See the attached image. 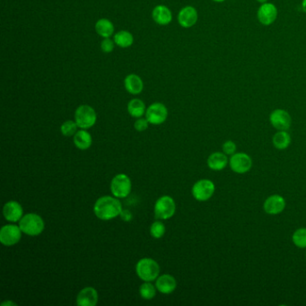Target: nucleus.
<instances>
[{"label": "nucleus", "mask_w": 306, "mask_h": 306, "mask_svg": "<svg viewBox=\"0 0 306 306\" xmlns=\"http://www.w3.org/2000/svg\"><path fill=\"white\" fill-rule=\"evenodd\" d=\"M94 214L99 219H112L121 215L122 211V203L120 200L110 196H104L97 200L94 204Z\"/></svg>", "instance_id": "obj_1"}, {"label": "nucleus", "mask_w": 306, "mask_h": 306, "mask_svg": "<svg viewBox=\"0 0 306 306\" xmlns=\"http://www.w3.org/2000/svg\"><path fill=\"white\" fill-rule=\"evenodd\" d=\"M44 219L33 213L25 215L19 221L20 229L27 236H39L44 232Z\"/></svg>", "instance_id": "obj_2"}, {"label": "nucleus", "mask_w": 306, "mask_h": 306, "mask_svg": "<svg viewBox=\"0 0 306 306\" xmlns=\"http://www.w3.org/2000/svg\"><path fill=\"white\" fill-rule=\"evenodd\" d=\"M136 272L138 278L143 281L152 282L158 278L160 273V267L156 260L149 258H145L140 259L137 263Z\"/></svg>", "instance_id": "obj_3"}, {"label": "nucleus", "mask_w": 306, "mask_h": 306, "mask_svg": "<svg viewBox=\"0 0 306 306\" xmlns=\"http://www.w3.org/2000/svg\"><path fill=\"white\" fill-rule=\"evenodd\" d=\"M97 115L93 107L84 104L79 106L75 112V122L82 130L90 129L95 124Z\"/></svg>", "instance_id": "obj_4"}, {"label": "nucleus", "mask_w": 306, "mask_h": 306, "mask_svg": "<svg viewBox=\"0 0 306 306\" xmlns=\"http://www.w3.org/2000/svg\"><path fill=\"white\" fill-rule=\"evenodd\" d=\"M176 205L172 197H161L155 205V216L157 219H169L174 215Z\"/></svg>", "instance_id": "obj_5"}, {"label": "nucleus", "mask_w": 306, "mask_h": 306, "mask_svg": "<svg viewBox=\"0 0 306 306\" xmlns=\"http://www.w3.org/2000/svg\"><path fill=\"white\" fill-rule=\"evenodd\" d=\"M215 190L216 187L214 182L208 179H203L197 181L196 183L193 185L192 193L194 199L198 201H207L211 199Z\"/></svg>", "instance_id": "obj_6"}, {"label": "nucleus", "mask_w": 306, "mask_h": 306, "mask_svg": "<svg viewBox=\"0 0 306 306\" xmlns=\"http://www.w3.org/2000/svg\"><path fill=\"white\" fill-rule=\"evenodd\" d=\"M110 190L116 198H126L131 192V181L126 174L121 173L114 177L110 182Z\"/></svg>", "instance_id": "obj_7"}, {"label": "nucleus", "mask_w": 306, "mask_h": 306, "mask_svg": "<svg viewBox=\"0 0 306 306\" xmlns=\"http://www.w3.org/2000/svg\"><path fill=\"white\" fill-rule=\"evenodd\" d=\"M168 110L161 102H154L145 111V119L153 125H160L166 121Z\"/></svg>", "instance_id": "obj_8"}, {"label": "nucleus", "mask_w": 306, "mask_h": 306, "mask_svg": "<svg viewBox=\"0 0 306 306\" xmlns=\"http://www.w3.org/2000/svg\"><path fill=\"white\" fill-rule=\"evenodd\" d=\"M229 165L234 173L244 174L251 170L252 160L247 154L236 153L231 156V158L229 160Z\"/></svg>", "instance_id": "obj_9"}, {"label": "nucleus", "mask_w": 306, "mask_h": 306, "mask_svg": "<svg viewBox=\"0 0 306 306\" xmlns=\"http://www.w3.org/2000/svg\"><path fill=\"white\" fill-rule=\"evenodd\" d=\"M22 230L15 224H7L0 230V242L5 246H12L17 244L22 237Z\"/></svg>", "instance_id": "obj_10"}, {"label": "nucleus", "mask_w": 306, "mask_h": 306, "mask_svg": "<svg viewBox=\"0 0 306 306\" xmlns=\"http://www.w3.org/2000/svg\"><path fill=\"white\" fill-rule=\"evenodd\" d=\"M278 15L279 11L275 5L267 2L260 5L257 12V18L262 25L269 26L275 23L278 18Z\"/></svg>", "instance_id": "obj_11"}, {"label": "nucleus", "mask_w": 306, "mask_h": 306, "mask_svg": "<svg viewBox=\"0 0 306 306\" xmlns=\"http://www.w3.org/2000/svg\"><path fill=\"white\" fill-rule=\"evenodd\" d=\"M270 122L278 130H287L290 128L292 118L287 110L276 109L270 115Z\"/></svg>", "instance_id": "obj_12"}, {"label": "nucleus", "mask_w": 306, "mask_h": 306, "mask_svg": "<svg viewBox=\"0 0 306 306\" xmlns=\"http://www.w3.org/2000/svg\"><path fill=\"white\" fill-rule=\"evenodd\" d=\"M285 208H286V200L282 196L278 194L267 197L263 204L264 211L267 213V215H271V216H276L282 213Z\"/></svg>", "instance_id": "obj_13"}, {"label": "nucleus", "mask_w": 306, "mask_h": 306, "mask_svg": "<svg viewBox=\"0 0 306 306\" xmlns=\"http://www.w3.org/2000/svg\"><path fill=\"white\" fill-rule=\"evenodd\" d=\"M178 23L181 27L190 28L194 26L199 19V14L193 6H186L181 8L177 16Z\"/></svg>", "instance_id": "obj_14"}, {"label": "nucleus", "mask_w": 306, "mask_h": 306, "mask_svg": "<svg viewBox=\"0 0 306 306\" xmlns=\"http://www.w3.org/2000/svg\"><path fill=\"white\" fill-rule=\"evenodd\" d=\"M98 302V293L94 287H86L76 296V304L79 306H95Z\"/></svg>", "instance_id": "obj_15"}, {"label": "nucleus", "mask_w": 306, "mask_h": 306, "mask_svg": "<svg viewBox=\"0 0 306 306\" xmlns=\"http://www.w3.org/2000/svg\"><path fill=\"white\" fill-rule=\"evenodd\" d=\"M152 17L156 24L165 26L171 24L173 20V13L165 5H158L152 11Z\"/></svg>", "instance_id": "obj_16"}, {"label": "nucleus", "mask_w": 306, "mask_h": 306, "mask_svg": "<svg viewBox=\"0 0 306 306\" xmlns=\"http://www.w3.org/2000/svg\"><path fill=\"white\" fill-rule=\"evenodd\" d=\"M23 214L24 210L22 206L16 201H9L5 204L3 208V215L5 218L9 222L16 223L17 221H20L23 217Z\"/></svg>", "instance_id": "obj_17"}, {"label": "nucleus", "mask_w": 306, "mask_h": 306, "mask_svg": "<svg viewBox=\"0 0 306 306\" xmlns=\"http://www.w3.org/2000/svg\"><path fill=\"white\" fill-rule=\"evenodd\" d=\"M124 87L128 93L137 95L140 94L144 89V83L139 75L130 74L124 79Z\"/></svg>", "instance_id": "obj_18"}, {"label": "nucleus", "mask_w": 306, "mask_h": 306, "mask_svg": "<svg viewBox=\"0 0 306 306\" xmlns=\"http://www.w3.org/2000/svg\"><path fill=\"white\" fill-rule=\"evenodd\" d=\"M176 287V280L173 276L168 275V274L159 277L156 283L157 290L162 294H172L173 291L175 290Z\"/></svg>", "instance_id": "obj_19"}, {"label": "nucleus", "mask_w": 306, "mask_h": 306, "mask_svg": "<svg viewBox=\"0 0 306 306\" xmlns=\"http://www.w3.org/2000/svg\"><path fill=\"white\" fill-rule=\"evenodd\" d=\"M227 156L223 152H215L208 158V166L213 171H222L228 165Z\"/></svg>", "instance_id": "obj_20"}, {"label": "nucleus", "mask_w": 306, "mask_h": 306, "mask_svg": "<svg viewBox=\"0 0 306 306\" xmlns=\"http://www.w3.org/2000/svg\"><path fill=\"white\" fill-rule=\"evenodd\" d=\"M95 31L102 38H110L114 34V24L110 20L101 18L95 24Z\"/></svg>", "instance_id": "obj_21"}, {"label": "nucleus", "mask_w": 306, "mask_h": 306, "mask_svg": "<svg viewBox=\"0 0 306 306\" xmlns=\"http://www.w3.org/2000/svg\"><path fill=\"white\" fill-rule=\"evenodd\" d=\"M114 43L118 47L126 49L129 48L133 44L134 37L132 33L130 31L122 30L119 31L114 34Z\"/></svg>", "instance_id": "obj_22"}, {"label": "nucleus", "mask_w": 306, "mask_h": 306, "mask_svg": "<svg viewBox=\"0 0 306 306\" xmlns=\"http://www.w3.org/2000/svg\"><path fill=\"white\" fill-rule=\"evenodd\" d=\"M273 145L277 149L285 150L291 144V137L287 130H279L272 138Z\"/></svg>", "instance_id": "obj_23"}, {"label": "nucleus", "mask_w": 306, "mask_h": 306, "mask_svg": "<svg viewBox=\"0 0 306 306\" xmlns=\"http://www.w3.org/2000/svg\"><path fill=\"white\" fill-rule=\"evenodd\" d=\"M74 143L79 149H88L92 145V136L87 130H79L74 136Z\"/></svg>", "instance_id": "obj_24"}, {"label": "nucleus", "mask_w": 306, "mask_h": 306, "mask_svg": "<svg viewBox=\"0 0 306 306\" xmlns=\"http://www.w3.org/2000/svg\"><path fill=\"white\" fill-rule=\"evenodd\" d=\"M128 111L133 118H141L146 111L145 102L138 98L130 100L128 103Z\"/></svg>", "instance_id": "obj_25"}, {"label": "nucleus", "mask_w": 306, "mask_h": 306, "mask_svg": "<svg viewBox=\"0 0 306 306\" xmlns=\"http://www.w3.org/2000/svg\"><path fill=\"white\" fill-rule=\"evenodd\" d=\"M292 241L296 247L305 249L306 228H299L297 230H295L292 236Z\"/></svg>", "instance_id": "obj_26"}, {"label": "nucleus", "mask_w": 306, "mask_h": 306, "mask_svg": "<svg viewBox=\"0 0 306 306\" xmlns=\"http://www.w3.org/2000/svg\"><path fill=\"white\" fill-rule=\"evenodd\" d=\"M157 287H154L153 285L149 282H145L142 284L139 287V294L141 297L145 300H151L156 296L157 294Z\"/></svg>", "instance_id": "obj_27"}, {"label": "nucleus", "mask_w": 306, "mask_h": 306, "mask_svg": "<svg viewBox=\"0 0 306 306\" xmlns=\"http://www.w3.org/2000/svg\"><path fill=\"white\" fill-rule=\"evenodd\" d=\"M78 128H79V126L76 124V122H73V121H67L61 125L60 130L64 136L72 137V136H75V134L78 132Z\"/></svg>", "instance_id": "obj_28"}, {"label": "nucleus", "mask_w": 306, "mask_h": 306, "mask_svg": "<svg viewBox=\"0 0 306 306\" xmlns=\"http://www.w3.org/2000/svg\"><path fill=\"white\" fill-rule=\"evenodd\" d=\"M150 234L153 236L154 238L159 239L164 236L165 234V224H163L160 221H156L154 222L151 227H150Z\"/></svg>", "instance_id": "obj_29"}, {"label": "nucleus", "mask_w": 306, "mask_h": 306, "mask_svg": "<svg viewBox=\"0 0 306 306\" xmlns=\"http://www.w3.org/2000/svg\"><path fill=\"white\" fill-rule=\"evenodd\" d=\"M114 47H115L114 40H111L110 38H103L101 43V49H102V52L110 53L113 51Z\"/></svg>", "instance_id": "obj_30"}, {"label": "nucleus", "mask_w": 306, "mask_h": 306, "mask_svg": "<svg viewBox=\"0 0 306 306\" xmlns=\"http://www.w3.org/2000/svg\"><path fill=\"white\" fill-rule=\"evenodd\" d=\"M222 149L226 156H233L236 152V143L232 140H227L223 144Z\"/></svg>", "instance_id": "obj_31"}, {"label": "nucleus", "mask_w": 306, "mask_h": 306, "mask_svg": "<svg viewBox=\"0 0 306 306\" xmlns=\"http://www.w3.org/2000/svg\"><path fill=\"white\" fill-rule=\"evenodd\" d=\"M148 124H149V122L146 119L138 118L134 123V128H135V130L141 132L148 128Z\"/></svg>", "instance_id": "obj_32"}, {"label": "nucleus", "mask_w": 306, "mask_h": 306, "mask_svg": "<svg viewBox=\"0 0 306 306\" xmlns=\"http://www.w3.org/2000/svg\"><path fill=\"white\" fill-rule=\"evenodd\" d=\"M121 217H122V219L123 221H125V222H130L133 218V216H132V214L129 211V210H122V213H121Z\"/></svg>", "instance_id": "obj_33"}, {"label": "nucleus", "mask_w": 306, "mask_h": 306, "mask_svg": "<svg viewBox=\"0 0 306 306\" xmlns=\"http://www.w3.org/2000/svg\"><path fill=\"white\" fill-rule=\"evenodd\" d=\"M302 11L306 14V0H302Z\"/></svg>", "instance_id": "obj_34"}, {"label": "nucleus", "mask_w": 306, "mask_h": 306, "mask_svg": "<svg viewBox=\"0 0 306 306\" xmlns=\"http://www.w3.org/2000/svg\"><path fill=\"white\" fill-rule=\"evenodd\" d=\"M257 2H259V4H264V3H267L269 0H256Z\"/></svg>", "instance_id": "obj_35"}, {"label": "nucleus", "mask_w": 306, "mask_h": 306, "mask_svg": "<svg viewBox=\"0 0 306 306\" xmlns=\"http://www.w3.org/2000/svg\"><path fill=\"white\" fill-rule=\"evenodd\" d=\"M6 304H13V305H16V303L12 302H5L2 303V305H6Z\"/></svg>", "instance_id": "obj_36"}, {"label": "nucleus", "mask_w": 306, "mask_h": 306, "mask_svg": "<svg viewBox=\"0 0 306 306\" xmlns=\"http://www.w3.org/2000/svg\"><path fill=\"white\" fill-rule=\"evenodd\" d=\"M214 2H216V3H223L224 1H226V0H212Z\"/></svg>", "instance_id": "obj_37"}]
</instances>
